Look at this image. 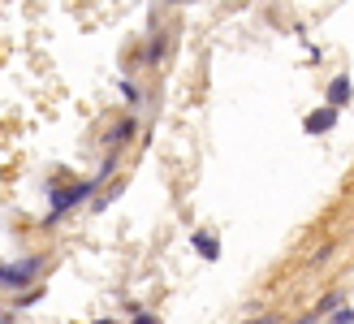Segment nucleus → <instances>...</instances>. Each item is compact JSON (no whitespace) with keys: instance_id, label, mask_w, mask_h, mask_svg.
Here are the masks:
<instances>
[{"instance_id":"nucleus-1","label":"nucleus","mask_w":354,"mask_h":324,"mask_svg":"<svg viewBox=\"0 0 354 324\" xmlns=\"http://www.w3.org/2000/svg\"><path fill=\"white\" fill-rule=\"evenodd\" d=\"M95 190H100V182H95V177H86V182H69L65 190H61V186H48V195H52V208H48V216H44V225H61L65 216L74 212L78 204H86Z\"/></svg>"},{"instance_id":"nucleus-2","label":"nucleus","mask_w":354,"mask_h":324,"mask_svg":"<svg viewBox=\"0 0 354 324\" xmlns=\"http://www.w3.org/2000/svg\"><path fill=\"white\" fill-rule=\"evenodd\" d=\"M44 264H48L44 255H17L0 264V290H30V281H39Z\"/></svg>"},{"instance_id":"nucleus-3","label":"nucleus","mask_w":354,"mask_h":324,"mask_svg":"<svg viewBox=\"0 0 354 324\" xmlns=\"http://www.w3.org/2000/svg\"><path fill=\"white\" fill-rule=\"evenodd\" d=\"M337 117H342V108H333V104H320L315 113H307L303 130H307V134H328L333 125H337Z\"/></svg>"},{"instance_id":"nucleus-4","label":"nucleus","mask_w":354,"mask_h":324,"mask_svg":"<svg viewBox=\"0 0 354 324\" xmlns=\"http://www.w3.org/2000/svg\"><path fill=\"white\" fill-rule=\"evenodd\" d=\"M138 134V121L134 117H121L117 125H113V130L109 134H104V147H109V152H121V147H126V143Z\"/></svg>"},{"instance_id":"nucleus-5","label":"nucleus","mask_w":354,"mask_h":324,"mask_svg":"<svg viewBox=\"0 0 354 324\" xmlns=\"http://www.w3.org/2000/svg\"><path fill=\"white\" fill-rule=\"evenodd\" d=\"M190 246L199 251L207 264H216V260H221V238H216L212 229H194V233H190Z\"/></svg>"},{"instance_id":"nucleus-6","label":"nucleus","mask_w":354,"mask_h":324,"mask_svg":"<svg viewBox=\"0 0 354 324\" xmlns=\"http://www.w3.org/2000/svg\"><path fill=\"white\" fill-rule=\"evenodd\" d=\"M350 100H354V82H350V74H337V78L328 82V104L333 108H346Z\"/></svg>"},{"instance_id":"nucleus-7","label":"nucleus","mask_w":354,"mask_h":324,"mask_svg":"<svg viewBox=\"0 0 354 324\" xmlns=\"http://www.w3.org/2000/svg\"><path fill=\"white\" fill-rule=\"evenodd\" d=\"M39 298H44V290H22V294H17V303H13V307H17V312H26V307H35Z\"/></svg>"},{"instance_id":"nucleus-8","label":"nucleus","mask_w":354,"mask_h":324,"mask_svg":"<svg viewBox=\"0 0 354 324\" xmlns=\"http://www.w3.org/2000/svg\"><path fill=\"white\" fill-rule=\"evenodd\" d=\"M117 87H121V96H126V100H130V104H134V108H138V104H143V91H138V87H134V82H130V78H121V82H117Z\"/></svg>"},{"instance_id":"nucleus-9","label":"nucleus","mask_w":354,"mask_h":324,"mask_svg":"<svg viewBox=\"0 0 354 324\" xmlns=\"http://www.w3.org/2000/svg\"><path fill=\"white\" fill-rule=\"evenodd\" d=\"M121 190H126V186H121V182H113V186H109V195H100V199H95L91 208H95V212H104V208H109V204L117 199V195H121Z\"/></svg>"},{"instance_id":"nucleus-10","label":"nucleus","mask_w":354,"mask_h":324,"mask_svg":"<svg viewBox=\"0 0 354 324\" xmlns=\"http://www.w3.org/2000/svg\"><path fill=\"white\" fill-rule=\"evenodd\" d=\"M130 324H160V316H151V312H143V307H134Z\"/></svg>"},{"instance_id":"nucleus-11","label":"nucleus","mask_w":354,"mask_h":324,"mask_svg":"<svg viewBox=\"0 0 354 324\" xmlns=\"http://www.w3.org/2000/svg\"><path fill=\"white\" fill-rule=\"evenodd\" d=\"M328 324H354V307H342V312H333Z\"/></svg>"},{"instance_id":"nucleus-12","label":"nucleus","mask_w":354,"mask_h":324,"mask_svg":"<svg viewBox=\"0 0 354 324\" xmlns=\"http://www.w3.org/2000/svg\"><path fill=\"white\" fill-rule=\"evenodd\" d=\"M294 324H320V316H315V312H307V316H298Z\"/></svg>"},{"instance_id":"nucleus-13","label":"nucleus","mask_w":354,"mask_h":324,"mask_svg":"<svg viewBox=\"0 0 354 324\" xmlns=\"http://www.w3.org/2000/svg\"><path fill=\"white\" fill-rule=\"evenodd\" d=\"M251 324H281V320H277V316H272V312H268V316H255V320H251Z\"/></svg>"},{"instance_id":"nucleus-14","label":"nucleus","mask_w":354,"mask_h":324,"mask_svg":"<svg viewBox=\"0 0 354 324\" xmlns=\"http://www.w3.org/2000/svg\"><path fill=\"white\" fill-rule=\"evenodd\" d=\"M0 324H13V312H5V316H0Z\"/></svg>"}]
</instances>
